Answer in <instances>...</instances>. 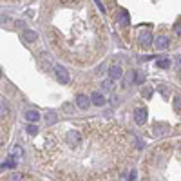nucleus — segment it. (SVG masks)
Segmentation results:
<instances>
[{
  "label": "nucleus",
  "mask_w": 181,
  "mask_h": 181,
  "mask_svg": "<svg viewBox=\"0 0 181 181\" xmlns=\"http://www.w3.org/2000/svg\"><path fill=\"white\" fill-rule=\"evenodd\" d=\"M5 22H9V18H5V16H0V24H5Z\"/></svg>",
  "instance_id": "412c9836"
},
{
  "label": "nucleus",
  "mask_w": 181,
  "mask_h": 181,
  "mask_svg": "<svg viewBox=\"0 0 181 181\" xmlns=\"http://www.w3.org/2000/svg\"><path fill=\"white\" fill-rule=\"evenodd\" d=\"M112 82H114L112 78H111V80H105V82L102 83V87H103V89H107V91H112V89H114V83H112Z\"/></svg>",
  "instance_id": "2eb2a0df"
},
{
  "label": "nucleus",
  "mask_w": 181,
  "mask_h": 181,
  "mask_svg": "<svg viewBox=\"0 0 181 181\" xmlns=\"http://www.w3.org/2000/svg\"><path fill=\"white\" fill-rule=\"evenodd\" d=\"M0 2H15V0H0Z\"/></svg>",
  "instance_id": "4be33fe9"
},
{
  "label": "nucleus",
  "mask_w": 181,
  "mask_h": 181,
  "mask_svg": "<svg viewBox=\"0 0 181 181\" xmlns=\"http://www.w3.org/2000/svg\"><path fill=\"white\" fill-rule=\"evenodd\" d=\"M89 100H91V102H92L94 105H100V107H102V105L105 103V96H103L102 92H92Z\"/></svg>",
  "instance_id": "9d476101"
},
{
  "label": "nucleus",
  "mask_w": 181,
  "mask_h": 181,
  "mask_svg": "<svg viewBox=\"0 0 181 181\" xmlns=\"http://www.w3.org/2000/svg\"><path fill=\"white\" fill-rule=\"evenodd\" d=\"M45 121H47V125L51 127V125H54L56 123V112H47V116H45Z\"/></svg>",
  "instance_id": "ddd939ff"
},
{
  "label": "nucleus",
  "mask_w": 181,
  "mask_h": 181,
  "mask_svg": "<svg viewBox=\"0 0 181 181\" xmlns=\"http://www.w3.org/2000/svg\"><path fill=\"white\" fill-rule=\"evenodd\" d=\"M156 47H158V49H167V47H169V38L161 34V36L158 38V42H156Z\"/></svg>",
  "instance_id": "f8f14e48"
},
{
  "label": "nucleus",
  "mask_w": 181,
  "mask_h": 181,
  "mask_svg": "<svg viewBox=\"0 0 181 181\" xmlns=\"http://www.w3.org/2000/svg\"><path fill=\"white\" fill-rule=\"evenodd\" d=\"M145 120H147V111H145V109H138V111L134 112V121H136L138 125H143Z\"/></svg>",
  "instance_id": "1a4fd4ad"
},
{
  "label": "nucleus",
  "mask_w": 181,
  "mask_h": 181,
  "mask_svg": "<svg viewBox=\"0 0 181 181\" xmlns=\"http://www.w3.org/2000/svg\"><path fill=\"white\" fill-rule=\"evenodd\" d=\"M145 181H179V143L158 145L145 160Z\"/></svg>",
  "instance_id": "7ed1b4c3"
},
{
  "label": "nucleus",
  "mask_w": 181,
  "mask_h": 181,
  "mask_svg": "<svg viewBox=\"0 0 181 181\" xmlns=\"http://www.w3.org/2000/svg\"><path fill=\"white\" fill-rule=\"evenodd\" d=\"M13 120H11V109L9 105L0 98V150L7 145L9 134H11Z\"/></svg>",
  "instance_id": "20e7f679"
},
{
  "label": "nucleus",
  "mask_w": 181,
  "mask_h": 181,
  "mask_svg": "<svg viewBox=\"0 0 181 181\" xmlns=\"http://www.w3.org/2000/svg\"><path fill=\"white\" fill-rule=\"evenodd\" d=\"M25 116H27V120H29V121H36V120L40 118V114H38L36 111H29V112H27Z\"/></svg>",
  "instance_id": "4468645a"
},
{
  "label": "nucleus",
  "mask_w": 181,
  "mask_h": 181,
  "mask_svg": "<svg viewBox=\"0 0 181 181\" xmlns=\"http://www.w3.org/2000/svg\"><path fill=\"white\" fill-rule=\"evenodd\" d=\"M0 181H42V179L34 178L29 172H13V174H7V176L0 178Z\"/></svg>",
  "instance_id": "39448f33"
},
{
  "label": "nucleus",
  "mask_w": 181,
  "mask_h": 181,
  "mask_svg": "<svg viewBox=\"0 0 181 181\" xmlns=\"http://www.w3.org/2000/svg\"><path fill=\"white\" fill-rule=\"evenodd\" d=\"M63 109H65V111H69V114H71V111H73V105H69V103H67V105H63Z\"/></svg>",
  "instance_id": "aec40b11"
},
{
  "label": "nucleus",
  "mask_w": 181,
  "mask_h": 181,
  "mask_svg": "<svg viewBox=\"0 0 181 181\" xmlns=\"http://www.w3.org/2000/svg\"><path fill=\"white\" fill-rule=\"evenodd\" d=\"M76 105H78L82 111H85V109H89V107H91V100H89L87 96L80 94V96H76Z\"/></svg>",
  "instance_id": "6e6552de"
},
{
  "label": "nucleus",
  "mask_w": 181,
  "mask_h": 181,
  "mask_svg": "<svg viewBox=\"0 0 181 181\" xmlns=\"http://www.w3.org/2000/svg\"><path fill=\"white\" fill-rule=\"evenodd\" d=\"M38 165L62 181H102L121 174L134 156V138L107 121L73 123L45 132L34 145Z\"/></svg>",
  "instance_id": "f257e3e1"
},
{
  "label": "nucleus",
  "mask_w": 181,
  "mask_h": 181,
  "mask_svg": "<svg viewBox=\"0 0 181 181\" xmlns=\"http://www.w3.org/2000/svg\"><path fill=\"white\" fill-rule=\"evenodd\" d=\"M54 9L47 27L53 49L74 65L94 63L107 49V29L102 16L87 0H69Z\"/></svg>",
  "instance_id": "f03ea898"
},
{
  "label": "nucleus",
  "mask_w": 181,
  "mask_h": 181,
  "mask_svg": "<svg viewBox=\"0 0 181 181\" xmlns=\"http://www.w3.org/2000/svg\"><path fill=\"white\" fill-rule=\"evenodd\" d=\"M170 65V60H160L158 62V67H163V69H167Z\"/></svg>",
  "instance_id": "a211bd4d"
},
{
  "label": "nucleus",
  "mask_w": 181,
  "mask_h": 181,
  "mask_svg": "<svg viewBox=\"0 0 181 181\" xmlns=\"http://www.w3.org/2000/svg\"><path fill=\"white\" fill-rule=\"evenodd\" d=\"M0 76H2V73H0Z\"/></svg>",
  "instance_id": "b1692460"
},
{
  "label": "nucleus",
  "mask_w": 181,
  "mask_h": 181,
  "mask_svg": "<svg viewBox=\"0 0 181 181\" xmlns=\"http://www.w3.org/2000/svg\"><path fill=\"white\" fill-rule=\"evenodd\" d=\"M54 73H56V78H58L62 83H67V82H69V74H67V71H65L62 65H56V67H54Z\"/></svg>",
  "instance_id": "0eeeda50"
},
{
  "label": "nucleus",
  "mask_w": 181,
  "mask_h": 181,
  "mask_svg": "<svg viewBox=\"0 0 181 181\" xmlns=\"http://www.w3.org/2000/svg\"><path fill=\"white\" fill-rule=\"evenodd\" d=\"M120 24H121V25H129V13H127V11L121 13V20H120Z\"/></svg>",
  "instance_id": "f3484780"
},
{
  "label": "nucleus",
  "mask_w": 181,
  "mask_h": 181,
  "mask_svg": "<svg viewBox=\"0 0 181 181\" xmlns=\"http://www.w3.org/2000/svg\"><path fill=\"white\" fill-rule=\"evenodd\" d=\"M109 74H111V78H112V80H120V78L123 76V69H121V65H118V63L111 65Z\"/></svg>",
  "instance_id": "423d86ee"
},
{
  "label": "nucleus",
  "mask_w": 181,
  "mask_h": 181,
  "mask_svg": "<svg viewBox=\"0 0 181 181\" xmlns=\"http://www.w3.org/2000/svg\"><path fill=\"white\" fill-rule=\"evenodd\" d=\"M24 40L25 42H36L38 40V33H34V31H31V29H27V31H24Z\"/></svg>",
  "instance_id": "9b49d317"
},
{
  "label": "nucleus",
  "mask_w": 181,
  "mask_h": 181,
  "mask_svg": "<svg viewBox=\"0 0 181 181\" xmlns=\"http://www.w3.org/2000/svg\"><path fill=\"white\" fill-rule=\"evenodd\" d=\"M136 80H138V83H143V82H145V76H143L141 73H138V74H136Z\"/></svg>",
  "instance_id": "6ab92c4d"
},
{
  "label": "nucleus",
  "mask_w": 181,
  "mask_h": 181,
  "mask_svg": "<svg viewBox=\"0 0 181 181\" xmlns=\"http://www.w3.org/2000/svg\"><path fill=\"white\" fill-rule=\"evenodd\" d=\"M141 38H143V45H145V47H147V45H150V40H152L150 33H143V34H141Z\"/></svg>",
  "instance_id": "dca6fc26"
},
{
  "label": "nucleus",
  "mask_w": 181,
  "mask_h": 181,
  "mask_svg": "<svg viewBox=\"0 0 181 181\" xmlns=\"http://www.w3.org/2000/svg\"><path fill=\"white\" fill-rule=\"evenodd\" d=\"M60 2H69V0H60Z\"/></svg>",
  "instance_id": "5701e85b"
}]
</instances>
